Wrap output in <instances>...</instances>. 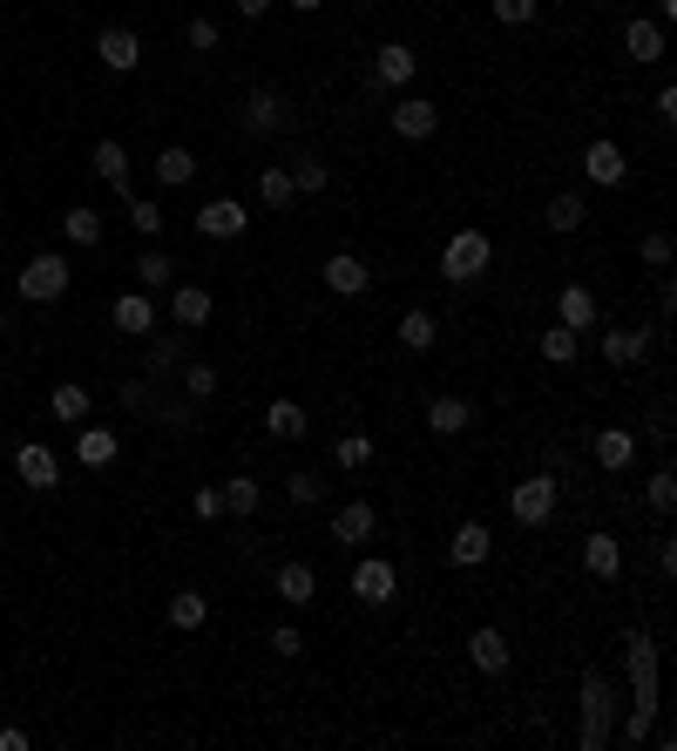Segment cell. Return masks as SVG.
Returning <instances> with one entry per match:
<instances>
[{"mask_svg": "<svg viewBox=\"0 0 677 751\" xmlns=\"http://www.w3.org/2000/svg\"><path fill=\"white\" fill-rule=\"evenodd\" d=\"M624 671H630V718L617 724V738L650 744V731H657V636L650 630L624 636Z\"/></svg>", "mask_w": 677, "mask_h": 751, "instance_id": "1", "label": "cell"}, {"mask_svg": "<svg viewBox=\"0 0 677 751\" xmlns=\"http://www.w3.org/2000/svg\"><path fill=\"white\" fill-rule=\"evenodd\" d=\"M617 684L604 678V671H582V684H576V744L582 751H604V744H617Z\"/></svg>", "mask_w": 677, "mask_h": 751, "instance_id": "2", "label": "cell"}, {"mask_svg": "<svg viewBox=\"0 0 677 751\" xmlns=\"http://www.w3.org/2000/svg\"><path fill=\"white\" fill-rule=\"evenodd\" d=\"M488 265H494V237L488 230H454L448 250H441V278L448 285H481Z\"/></svg>", "mask_w": 677, "mask_h": 751, "instance_id": "3", "label": "cell"}, {"mask_svg": "<svg viewBox=\"0 0 677 751\" xmlns=\"http://www.w3.org/2000/svg\"><path fill=\"white\" fill-rule=\"evenodd\" d=\"M556 501H562V481L542 467V474H529V481L508 487V515H516L522 528H549L556 522Z\"/></svg>", "mask_w": 677, "mask_h": 751, "instance_id": "4", "label": "cell"}, {"mask_svg": "<svg viewBox=\"0 0 677 751\" xmlns=\"http://www.w3.org/2000/svg\"><path fill=\"white\" fill-rule=\"evenodd\" d=\"M68 258H55V250H41V258H28L21 271H14V291L28 298V305H55L61 291H68Z\"/></svg>", "mask_w": 677, "mask_h": 751, "instance_id": "5", "label": "cell"}, {"mask_svg": "<svg viewBox=\"0 0 677 751\" xmlns=\"http://www.w3.org/2000/svg\"><path fill=\"white\" fill-rule=\"evenodd\" d=\"M346 590H353L366 610H386V603L400 596V569H393L386 555H360V562H353V575H346Z\"/></svg>", "mask_w": 677, "mask_h": 751, "instance_id": "6", "label": "cell"}, {"mask_svg": "<svg viewBox=\"0 0 677 751\" xmlns=\"http://www.w3.org/2000/svg\"><path fill=\"white\" fill-rule=\"evenodd\" d=\"M582 177L597 184V190H617V184L630 177V156H624L610 136H589V142H582Z\"/></svg>", "mask_w": 677, "mask_h": 751, "instance_id": "7", "label": "cell"}, {"mask_svg": "<svg viewBox=\"0 0 677 751\" xmlns=\"http://www.w3.org/2000/svg\"><path fill=\"white\" fill-rule=\"evenodd\" d=\"M251 230V210L237 204V197H210L204 210H197V237H210V244H230V237H244Z\"/></svg>", "mask_w": 677, "mask_h": 751, "instance_id": "8", "label": "cell"}, {"mask_svg": "<svg viewBox=\"0 0 677 751\" xmlns=\"http://www.w3.org/2000/svg\"><path fill=\"white\" fill-rule=\"evenodd\" d=\"M237 122H244L251 136H272V129H285V122H292V109H285V96H278V89H251V96H244V109H237Z\"/></svg>", "mask_w": 677, "mask_h": 751, "instance_id": "9", "label": "cell"}, {"mask_svg": "<svg viewBox=\"0 0 677 751\" xmlns=\"http://www.w3.org/2000/svg\"><path fill=\"white\" fill-rule=\"evenodd\" d=\"M434 129H441V109H434L428 96H400V102H393V136H400V142H428Z\"/></svg>", "mask_w": 677, "mask_h": 751, "instance_id": "10", "label": "cell"}, {"mask_svg": "<svg viewBox=\"0 0 677 751\" xmlns=\"http://www.w3.org/2000/svg\"><path fill=\"white\" fill-rule=\"evenodd\" d=\"M272 596L292 603V610H312V596H318V569H312V562H278V569H272Z\"/></svg>", "mask_w": 677, "mask_h": 751, "instance_id": "11", "label": "cell"}, {"mask_svg": "<svg viewBox=\"0 0 677 751\" xmlns=\"http://www.w3.org/2000/svg\"><path fill=\"white\" fill-rule=\"evenodd\" d=\"M508 656H516V650H508V636H501L494 623H474V630H468V663H474L481 678H501Z\"/></svg>", "mask_w": 677, "mask_h": 751, "instance_id": "12", "label": "cell"}, {"mask_svg": "<svg viewBox=\"0 0 677 751\" xmlns=\"http://www.w3.org/2000/svg\"><path fill=\"white\" fill-rule=\"evenodd\" d=\"M318 278H325V291H338V298H360V291L373 285V271H366V258H360V250H332Z\"/></svg>", "mask_w": 677, "mask_h": 751, "instance_id": "13", "label": "cell"}, {"mask_svg": "<svg viewBox=\"0 0 677 751\" xmlns=\"http://www.w3.org/2000/svg\"><path fill=\"white\" fill-rule=\"evenodd\" d=\"M413 75H420V48L413 41H386L373 55V81H380V89H406Z\"/></svg>", "mask_w": 677, "mask_h": 751, "instance_id": "14", "label": "cell"}, {"mask_svg": "<svg viewBox=\"0 0 677 751\" xmlns=\"http://www.w3.org/2000/svg\"><path fill=\"white\" fill-rule=\"evenodd\" d=\"M109 318H116V332H129V339H149V332L163 325V318H156V291H122V298L109 305Z\"/></svg>", "mask_w": 677, "mask_h": 751, "instance_id": "15", "label": "cell"}, {"mask_svg": "<svg viewBox=\"0 0 677 751\" xmlns=\"http://www.w3.org/2000/svg\"><path fill=\"white\" fill-rule=\"evenodd\" d=\"M14 474H21L28 487H41V494H48V487L61 481V461H55V447H48V441H21V447H14Z\"/></svg>", "mask_w": 677, "mask_h": 751, "instance_id": "16", "label": "cell"}, {"mask_svg": "<svg viewBox=\"0 0 677 751\" xmlns=\"http://www.w3.org/2000/svg\"><path fill=\"white\" fill-rule=\"evenodd\" d=\"M373 535H380V508H373V501H346V508L332 515V542L360 549V542H373Z\"/></svg>", "mask_w": 677, "mask_h": 751, "instance_id": "17", "label": "cell"}, {"mask_svg": "<svg viewBox=\"0 0 677 751\" xmlns=\"http://www.w3.org/2000/svg\"><path fill=\"white\" fill-rule=\"evenodd\" d=\"M644 353H650V332L644 325H610L604 332V366H644Z\"/></svg>", "mask_w": 677, "mask_h": 751, "instance_id": "18", "label": "cell"}, {"mask_svg": "<svg viewBox=\"0 0 677 751\" xmlns=\"http://www.w3.org/2000/svg\"><path fill=\"white\" fill-rule=\"evenodd\" d=\"M468 427H474V406H468L461 393H434V399H428V434L454 441V434H468Z\"/></svg>", "mask_w": 677, "mask_h": 751, "instance_id": "19", "label": "cell"}, {"mask_svg": "<svg viewBox=\"0 0 677 751\" xmlns=\"http://www.w3.org/2000/svg\"><path fill=\"white\" fill-rule=\"evenodd\" d=\"M582 569L597 575V582H617V575H624V542H617L610 528H597V535H582Z\"/></svg>", "mask_w": 677, "mask_h": 751, "instance_id": "20", "label": "cell"}, {"mask_svg": "<svg viewBox=\"0 0 677 751\" xmlns=\"http://www.w3.org/2000/svg\"><path fill=\"white\" fill-rule=\"evenodd\" d=\"M624 48H630V61H637V68H657V61H664V21L630 14V21H624Z\"/></svg>", "mask_w": 677, "mask_h": 751, "instance_id": "21", "label": "cell"}, {"mask_svg": "<svg viewBox=\"0 0 677 751\" xmlns=\"http://www.w3.org/2000/svg\"><path fill=\"white\" fill-rule=\"evenodd\" d=\"M494 555V535H488V522H461L454 535H448V562L454 569H481Z\"/></svg>", "mask_w": 677, "mask_h": 751, "instance_id": "22", "label": "cell"}, {"mask_svg": "<svg viewBox=\"0 0 677 751\" xmlns=\"http://www.w3.org/2000/svg\"><path fill=\"white\" fill-rule=\"evenodd\" d=\"M96 61H102L109 75H129V68L143 61V41H136L129 28H102V34H96Z\"/></svg>", "mask_w": 677, "mask_h": 751, "instance_id": "23", "label": "cell"}, {"mask_svg": "<svg viewBox=\"0 0 677 751\" xmlns=\"http://www.w3.org/2000/svg\"><path fill=\"white\" fill-rule=\"evenodd\" d=\"M210 291L204 285H169V318H177V332H197V325H210Z\"/></svg>", "mask_w": 677, "mask_h": 751, "instance_id": "24", "label": "cell"}, {"mask_svg": "<svg viewBox=\"0 0 677 751\" xmlns=\"http://www.w3.org/2000/svg\"><path fill=\"white\" fill-rule=\"evenodd\" d=\"M597 318H604V312H597V291H589V285H562V291H556V325L589 332Z\"/></svg>", "mask_w": 677, "mask_h": 751, "instance_id": "25", "label": "cell"}, {"mask_svg": "<svg viewBox=\"0 0 677 751\" xmlns=\"http://www.w3.org/2000/svg\"><path fill=\"white\" fill-rule=\"evenodd\" d=\"M589 454H597L604 474H624V467L637 461V434H630V427H604L597 441H589Z\"/></svg>", "mask_w": 677, "mask_h": 751, "instance_id": "26", "label": "cell"}, {"mask_svg": "<svg viewBox=\"0 0 677 751\" xmlns=\"http://www.w3.org/2000/svg\"><path fill=\"white\" fill-rule=\"evenodd\" d=\"M129 271H136V291H169V285H177V258L156 250V244H143V258Z\"/></svg>", "mask_w": 677, "mask_h": 751, "instance_id": "27", "label": "cell"}, {"mask_svg": "<svg viewBox=\"0 0 677 751\" xmlns=\"http://www.w3.org/2000/svg\"><path fill=\"white\" fill-rule=\"evenodd\" d=\"M265 434H272V441H305V434H312V413H305L298 399H272V406H265Z\"/></svg>", "mask_w": 677, "mask_h": 751, "instance_id": "28", "label": "cell"}, {"mask_svg": "<svg viewBox=\"0 0 677 751\" xmlns=\"http://www.w3.org/2000/svg\"><path fill=\"white\" fill-rule=\"evenodd\" d=\"M96 177H102L116 197H136V190H129V149H122L116 136H102V142H96Z\"/></svg>", "mask_w": 677, "mask_h": 751, "instance_id": "29", "label": "cell"}, {"mask_svg": "<svg viewBox=\"0 0 677 751\" xmlns=\"http://www.w3.org/2000/svg\"><path fill=\"white\" fill-rule=\"evenodd\" d=\"M116 454H122V434H109V427H81L75 434V461L81 467H109Z\"/></svg>", "mask_w": 677, "mask_h": 751, "instance_id": "30", "label": "cell"}, {"mask_svg": "<svg viewBox=\"0 0 677 751\" xmlns=\"http://www.w3.org/2000/svg\"><path fill=\"white\" fill-rule=\"evenodd\" d=\"M61 237H68V244H81V250H102V210H89V204L61 210Z\"/></svg>", "mask_w": 677, "mask_h": 751, "instance_id": "31", "label": "cell"}, {"mask_svg": "<svg viewBox=\"0 0 677 751\" xmlns=\"http://www.w3.org/2000/svg\"><path fill=\"white\" fill-rule=\"evenodd\" d=\"M184 366V332L169 325V332H156L149 339V366H143V379H163V373H177Z\"/></svg>", "mask_w": 677, "mask_h": 751, "instance_id": "32", "label": "cell"}, {"mask_svg": "<svg viewBox=\"0 0 677 751\" xmlns=\"http://www.w3.org/2000/svg\"><path fill=\"white\" fill-rule=\"evenodd\" d=\"M258 508H265V487L251 481V474H230V481H224V515L251 522V515H258Z\"/></svg>", "mask_w": 677, "mask_h": 751, "instance_id": "33", "label": "cell"}, {"mask_svg": "<svg viewBox=\"0 0 677 751\" xmlns=\"http://www.w3.org/2000/svg\"><path fill=\"white\" fill-rule=\"evenodd\" d=\"M258 204H265V210H292V204H298L285 162H265V170H258Z\"/></svg>", "mask_w": 677, "mask_h": 751, "instance_id": "34", "label": "cell"}, {"mask_svg": "<svg viewBox=\"0 0 677 751\" xmlns=\"http://www.w3.org/2000/svg\"><path fill=\"white\" fill-rule=\"evenodd\" d=\"M197 177V156L184 149V142H169V149H156V184H169V190H184Z\"/></svg>", "mask_w": 677, "mask_h": 751, "instance_id": "35", "label": "cell"}, {"mask_svg": "<svg viewBox=\"0 0 677 751\" xmlns=\"http://www.w3.org/2000/svg\"><path fill=\"white\" fill-rule=\"evenodd\" d=\"M582 217H589L582 190H562V197H549V217H542V224H549L556 237H576V230H582Z\"/></svg>", "mask_w": 677, "mask_h": 751, "instance_id": "36", "label": "cell"}, {"mask_svg": "<svg viewBox=\"0 0 677 751\" xmlns=\"http://www.w3.org/2000/svg\"><path fill=\"white\" fill-rule=\"evenodd\" d=\"M210 623V596L204 590H177L169 596V630H204Z\"/></svg>", "mask_w": 677, "mask_h": 751, "instance_id": "37", "label": "cell"}, {"mask_svg": "<svg viewBox=\"0 0 677 751\" xmlns=\"http://www.w3.org/2000/svg\"><path fill=\"white\" fill-rule=\"evenodd\" d=\"M434 339H441V318H434V312H406V318H400V346H406V353H428Z\"/></svg>", "mask_w": 677, "mask_h": 751, "instance_id": "38", "label": "cell"}, {"mask_svg": "<svg viewBox=\"0 0 677 751\" xmlns=\"http://www.w3.org/2000/svg\"><path fill=\"white\" fill-rule=\"evenodd\" d=\"M373 454H380V447H373V434H338V441H332V461L346 467V474L373 467Z\"/></svg>", "mask_w": 677, "mask_h": 751, "instance_id": "39", "label": "cell"}, {"mask_svg": "<svg viewBox=\"0 0 677 751\" xmlns=\"http://www.w3.org/2000/svg\"><path fill=\"white\" fill-rule=\"evenodd\" d=\"M536 346H542V359H549V366H569V359L582 353V332H569V325H549Z\"/></svg>", "mask_w": 677, "mask_h": 751, "instance_id": "40", "label": "cell"}, {"mask_svg": "<svg viewBox=\"0 0 677 751\" xmlns=\"http://www.w3.org/2000/svg\"><path fill=\"white\" fill-rule=\"evenodd\" d=\"M325 184H332V170H325L318 156H298V162H292V190H298V197H318Z\"/></svg>", "mask_w": 677, "mask_h": 751, "instance_id": "41", "label": "cell"}, {"mask_svg": "<svg viewBox=\"0 0 677 751\" xmlns=\"http://www.w3.org/2000/svg\"><path fill=\"white\" fill-rule=\"evenodd\" d=\"M48 406H55V421H68V427H75V421H89V386H55V399H48Z\"/></svg>", "mask_w": 677, "mask_h": 751, "instance_id": "42", "label": "cell"}, {"mask_svg": "<svg viewBox=\"0 0 677 751\" xmlns=\"http://www.w3.org/2000/svg\"><path fill=\"white\" fill-rule=\"evenodd\" d=\"M129 224L143 230V244H156L163 237V204L156 197H129Z\"/></svg>", "mask_w": 677, "mask_h": 751, "instance_id": "43", "label": "cell"}, {"mask_svg": "<svg viewBox=\"0 0 677 751\" xmlns=\"http://www.w3.org/2000/svg\"><path fill=\"white\" fill-rule=\"evenodd\" d=\"M149 413H156V421H163V427H169V434H184V427H190V421H197V399H156V406H149Z\"/></svg>", "mask_w": 677, "mask_h": 751, "instance_id": "44", "label": "cell"}, {"mask_svg": "<svg viewBox=\"0 0 677 751\" xmlns=\"http://www.w3.org/2000/svg\"><path fill=\"white\" fill-rule=\"evenodd\" d=\"M644 501H650L657 515H670V508H677V474H670V467H657V474H650V487H644Z\"/></svg>", "mask_w": 677, "mask_h": 751, "instance_id": "45", "label": "cell"}, {"mask_svg": "<svg viewBox=\"0 0 677 751\" xmlns=\"http://www.w3.org/2000/svg\"><path fill=\"white\" fill-rule=\"evenodd\" d=\"M488 8H494V21H501V28H529L542 0H488Z\"/></svg>", "mask_w": 677, "mask_h": 751, "instance_id": "46", "label": "cell"}, {"mask_svg": "<svg viewBox=\"0 0 677 751\" xmlns=\"http://www.w3.org/2000/svg\"><path fill=\"white\" fill-rule=\"evenodd\" d=\"M210 393H217V366H204V359H197V366H184V399H197V406H204Z\"/></svg>", "mask_w": 677, "mask_h": 751, "instance_id": "47", "label": "cell"}, {"mask_svg": "<svg viewBox=\"0 0 677 751\" xmlns=\"http://www.w3.org/2000/svg\"><path fill=\"white\" fill-rule=\"evenodd\" d=\"M184 41H190V48H197V55H210V48H217V41H224V28H217V21H210V14H197V21H190V28H184Z\"/></svg>", "mask_w": 677, "mask_h": 751, "instance_id": "48", "label": "cell"}, {"mask_svg": "<svg viewBox=\"0 0 677 751\" xmlns=\"http://www.w3.org/2000/svg\"><path fill=\"white\" fill-rule=\"evenodd\" d=\"M190 515L197 522H224V487H197L190 494Z\"/></svg>", "mask_w": 677, "mask_h": 751, "instance_id": "49", "label": "cell"}, {"mask_svg": "<svg viewBox=\"0 0 677 751\" xmlns=\"http://www.w3.org/2000/svg\"><path fill=\"white\" fill-rule=\"evenodd\" d=\"M670 250H677L670 230H650V237H644V265H650V271H670Z\"/></svg>", "mask_w": 677, "mask_h": 751, "instance_id": "50", "label": "cell"}, {"mask_svg": "<svg viewBox=\"0 0 677 751\" xmlns=\"http://www.w3.org/2000/svg\"><path fill=\"white\" fill-rule=\"evenodd\" d=\"M116 399H122L129 413H149V406H156V393L143 386V373H136V379H122V386H116Z\"/></svg>", "mask_w": 677, "mask_h": 751, "instance_id": "51", "label": "cell"}, {"mask_svg": "<svg viewBox=\"0 0 677 751\" xmlns=\"http://www.w3.org/2000/svg\"><path fill=\"white\" fill-rule=\"evenodd\" d=\"M285 494H292V501H298V508H312V501H318V494H325V487H318V474H305V467H298V474H292V481H285Z\"/></svg>", "mask_w": 677, "mask_h": 751, "instance_id": "52", "label": "cell"}, {"mask_svg": "<svg viewBox=\"0 0 677 751\" xmlns=\"http://www.w3.org/2000/svg\"><path fill=\"white\" fill-rule=\"evenodd\" d=\"M272 656H305V636H298V623H278V630H272Z\"/></svg>", "mask_w": 677, "mask_h": 751, "instance_id": "53", "label": "cell"}, {"mask_svg": "<svg viewBox=\"0 0 677 751\" xmlns=\"http://www.w3.org/2000/svg\"><path fill=\"white\" fill-rule=\"evenodd\" d=\"M230 8H237V14H244V21H265V14H272V8H278V0H230Z\"/></svg>", "mask_w": 677, "mask_h": 751, "instance_id": "54", "label": "cell"}, {"mask_svg": "<svg viewBox=\"0 0 677 751\" xmlns=\"http://www.w3.org/2000/svg\"><path fill=\"white\" fill-rule=\"evenodd\" d=\"M657 116H664V122H677V89H670V81L657 89Z\"/></svg>", "mask_w": 677, "mask_h": 751, "instance_id": "55", "label": "cell"}, {"mask_svg": "<svg viewBox=\"0 0 677 751\" xmlns=\"http://www.w3.org/2000/svg\"><path fill=\"white\" fill-rule=\"evenodd\" d=\"M285 8H298V14H318V8H325V0H285Z\"/></svg>", "mask_w": 677, "mask_h": 751, "instance_id": "56", "label": "cell"}, {"mask_svg": "<svg viewBox=\"0 0 677 751\" xmlns=\"http://www.w3.org/2000/svg\"><path fill=\"white\" fill-rule=\"evenodd\" d=\"M0 332H8V312H0Z\"/></svg>", "mask_w": 677, "mask_h": 751, "instance_id": "57", "label": "cell"}]
</instances>
